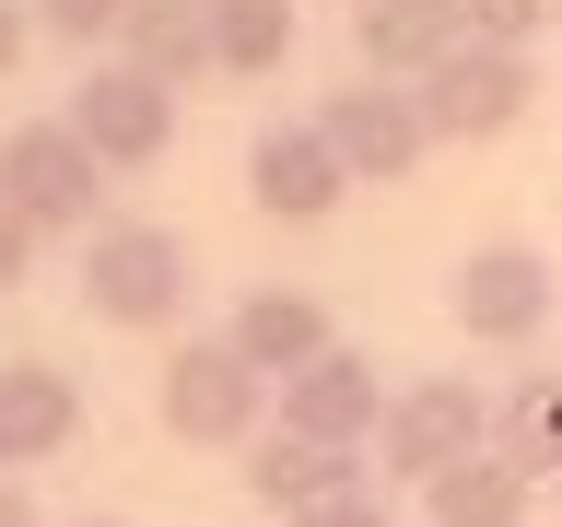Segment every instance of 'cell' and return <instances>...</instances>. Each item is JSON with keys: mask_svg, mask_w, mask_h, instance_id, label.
<instances>
[{"mask_svg": "<svg viewBox=\"0 0 562 527\" xmlns=\"http://www.w3.org/2000/svg\"><path fill=\"white\" fill-rule=\"evenodd\" d=\"M82 305L105 328H176L188 316V235L140 223V211H105L82 235Z\"/></svg>", "mask_w": 562, "mask_h": 527, "instance_id": "6da1fadb", "label": "cell"}, {"mask_svg": "<svg viewBox=\"0 0 562 527\" xmlns=\"http://www.w3.org/2000/svg\"><path fill=\"white\" fill-rule=\"evenodd\" d=\"M153 422H165L176 446H246L270 422V375L235 340H176L153 363Z\"/></svg>", "mask_w": 562, "mask_h": 527, "instance_id": "7a4b0ae2", "label": "cell"}, {"mask_svg": "<svg viewBox=\"0 0 562 527\" xmlns=\"http://www.w3.org/2000/svg\"><path fill=\"white\" fill-rule=\"evenodd\" d=\"M0 200L24 211L35 235H94V223H105V165H94V141L70 130V117H24V130H0Z\"/></svg>", "mask_w": 562, "mask_h": 527, "instance_id": "3957f363", "label": "cell"}, {"mask_svg": "<svg viewBox=\"0 0 562 527\" xmlns=\"http://www.w3.org/2000/svg\"><path fill=\"white\" fill-rule=\"evenodd\" d=\"M316 130H328V153L351 165V188H411L446 141H434V117H422L411 82H375V70H351L340 94L316 105Z\"/></svg>", "mask_w": 562, "mask_h": 527, "instance_id": "277c9868", "label": "cell"}, {"mask_svg": "<svg viewBox=\"0 0 562 527\" xmlns=\"http://www.w3.org/2000/svg\"><path fill=\"white\" fill-rule=\"evenodd\" d=\"M551 305H562V281H551V258H539L527 235H492V246H469V258L446 270V316L481 351H527L539 328H551Z\"/></svg>", "mask_w": 562, "mask_h": 527, "instance_id": "5b68a950", "label": "cell"}, {"mask_svg": "<svg viewBox=\"0 0 562 527\" xmlns=\"http://www.w3.org/2000/svg\"><path fill=\"white\" fill-rule=\"evenodd\" d=\"M411 94H422V117H434V141H457V153H469V141H504L527 105H539V59H527V47L469 35V47H446V59L422 70Z\"/></svg>", "mask_w": 562, "mask_h": 527, "instance_id": "8992f818", "label": "cell"}, {"mask_svg": "<svg viewBox=\"0 0 562 527\" xmlns=\"http://www.w3.org/2000/svg\"><path fill=\"white\" fill-rule=\"evenodd\" d=\"M59 117L94 141V165H105V176H140V165H165V153H176V82L130 70L117 47H105V59H82V82H70Z\"/></svg>", "mask_w": 562, "mask_h": 527, "instance_id": "52a82bcc", "label": "cell"}, {"mask_svg": "<svg viewBox=\"0 0 562 527\" xmlns=\"http://www.w3.org/2000/svg\"><path fill=\"white\" fill-rule=\"evenodd\" d=\"M492 446V399L469 375H411V386H386V422H375V469L386 481H434V469H457V457H481Z\"/></svg>", "mask_w": 562, "mask_h": 527, "instance_id": "ba28073f", "label": "cell"}, {"mask_svg": "<svg viewBox=\"0 0 562 527\" xmlns=\"http://www.w3.org/2000/svg\"><path fill=\"white\" fill-rule=\"evenodd\" d=\"M246 504H270V516H305V504H340V492H363V469H375V446H316V434H293V422H258L246 434Z\"/></svg>", "mask_w": 562, "mask_h": 527, "instance_id": "9c48e42d", "label": "cell"}, {"mask_svg": "<svg viewBox=\"0 0 562 527\" xmlns=\"http://www.w3.org/2000/svg\"><path fill=\"white\" fill-rule=\"evenodd\" d=\"M246 200L270 211V223H328V211L351 200V165L328 153L316 117H281V130L246 141Z\"/></svg>", "mask_w": 562, "mask_h": 527, "instance_id": "30bf717a", "label": "cell"}, {"mask_svg": "<svg viewBox=\"0 0 562 527\" xmlns=\"http://www.w3.org/2000/svg\"><path fill=\"white\" fill-rule=\"evenodd\" d=\"M281 422H293V434H316V446H375L386 386H375V363H363L351 340H328L305 375H281Z\"/></svg>", "mask_w": 562, "mask_h": 527, "instance_id": "8fae6325", "label": "cell"}, {"mask_svg": "<svg viewBox=\"0 0 562 527\" xmlns=\"http://www.w3.org/2000/svg\"><path fill=\"white\" fill-rule=\"evenodd\" d=\"M446 47H469V12L457 0H363L351 12V59L375 70V82H422Z\"/></svg>", "mask_w": 562, "mask_h": 527, "instance_id": "7c38bea8", "label": "cell"}, {"mask_svg": "<svg viewBox=\"0 0 562 527\" xmlns=\"http://www.w3.org/2000/svg\"><path fill=\"white\" fill-rule=\"evenodd\" d=\"M539 469H527V457H504V446H481V457H457V469H434V481H422V516L434 527H527L539 516Z\"/></svg>", "mask_w": 562, "mask_h": 527, "instance_id": "4fadbf2b", "label": "cell"}, {"mask_svg": "<svg viewBox=\"0 0 562 527\" xmlns=\"http://www.w3.org/2000/svg\"><path fill=\"white\" fill-rule=\"evenodd\" d=\"M223 340H235L246 363L281 386V375H305V363L340 340V328H328V305H316V293H293V281H258V293L235 305V328H223Z\"/></svg>", "mask_w": 562, "mask_h": 527, "instance_id": "5bb4252c", "label": "cell"}, {"mask_svg": "<svg viewBox=\"0 0 562 527\" xmlns=\"http://www.w3.org/2000/svg\"><path fill=\"white\" fill-rule=\"evenodd\" d=\"M82 434V386L59 363H0V469H35Z\"/></svg>", "mask_w": 562, "mask_h": 527, "instance_id": "9a60e30c", "label": "cell"}, {"mask_svg": "<svg viewBox=\"0 0 562 527\" xmlns=\"http://www.w3.org/2000/svg\"><path fill=\"white\" fill-rule=\"evenodd\" d=\"M117 59L188 94V82L211 70V0H140L130 24H117Z\"/></svg>", "mask_w": 562, "mask_h": 527, "instance_id": "2e32d148", "label": "cell"}, {"mask_svg": "<svg viewBox=\"0 0 562 527\" xmlns=\"http://www.w3.org/2000/svg\"><path fill=\"white\" fill-rule=\"evenodd\" d=\"M293 0H211V70L223 82H270L281 59H293Z\"/></svg>", "mask_w": 562, "mask_h": 527, "instance_id": "e0dca14e", "label": "cell"}, {"mask_svg": "<svg viewBox=\"0 0 562 527\" xmlns=\"http://www.w3.org/2000/svg\"><path fill=\"white\" fill-rule=\"evenodd\" d=\"M492 446L504 457H527L539 481L562 469V375H516L504 399H492Z\"/></svg>", "mask_w": 562, "mask_h": 527, "instance_id": "ac0fdd59", "label": "cell"}, {"mask_svg": "<svg viewBox=\"0 0 562 527\" xmlns=\"http://www.w3.org/2000/svg\"><path fill=\"white\" fill-rule=\"evenodd\" d=\"M130 12H140V0H35V35H59V47H82V59H105Z\"/></svg>", "mask_w": 562, "mask_h": 527, "instance_id": "d6986e66", "label": "cell"}, {"mask_svg": "<svg viewBox=\"0 0 562 527\" xmlns=\"http://www.w3.org/2000/svg\"><path fill=\"white\" fill-rule=\"evenodd\" d=\"M469 12V35H492V47H539L551 35V0H457Z\"/></svg>", "mask_w": 562, "mask_h": 527, "instance_id": "ffe728a7", "label": "cell"}, {"mask_svg": "<svg viewBox=\"0 0 562 527\" xmlns=\"http://www.w3.org/2000/svg\"><path fill=\"white\" fill-rule=\"evenodd\" d=\"M35 246H47V235H35L24 211L0 200V293H24V270H35Z\"/></svg>", "mask_w": 562, "mask_h": 527, "instance_id": "44dd1931", "label": "cell"}, {"mask_svg": "<svg viewBox=\"0 0 562 527\" xmlns=\"http://www.w3.org/2000/svg\"><path fill=\"white\" fill-rule=\"evenodd\" d=\"M281 527H386L375 492H340V504H305V516H281Z\"/></svg>", "mask_w": 562, "mask_h": 527, "instance_id": "7402d4cb", "label": "cell"}, {"mask_svg": "<svg viewBox=\"0 0 562 527\" xmlns=\"http://www.w3.org/2000/svg\"><path fill=\"white\" fill-rule=\"evenodd\" d=\"M24 47H35V12H24V0H0V82H12V59H24Z\"/></svg>", "mask_w": 562, "mask_h": 527, "instance_id": "603a6c76", "label": "cell"}, {"mask_svg": "<svg viewBox=\"0 0 562 527\" xmlns=\"http://www.w3.org/2000/svg\"><path fill=\"white\" fill-rule=\"evenodd\" d=\"M0 527H47V516H35V504H24V492H12V481H0Z\"/></svg>", "mask_w": 562, "mask_h": 527, "instance_id": "cb8c5ba5", "label": "cell"}, {"mask_svg": "<svg viewBox=\"0 0 562 527\" xmlns=\"http://www.w3.org/2000/svg\"><path fill=\"white\" fill-rule=\"evenodd\" d=\"M82 527H130V516H82Z\"/></svg>", "mask_w": 562, "mask_h": 527, "instance_id": "d4e9b609", "label": "cell"}, {"mask_svg": "<svg viewBox=\"0 0 562 527\" xmlns=\"http://www.w3.org/2000/svg\"><path fill=\"white\" fill-rule=\"evenodd\" d=\"M551 24H562V0H551Z\"/></svg>", "mask_w": 562, "mask_h": 527, "instance_id": "484cf974", "label": "cell"}, {"mask_svg": "<svg viewBox=\"0 0 562 527\" xmlns=\"http://www.w3.org/2000/svg\"><path fill=\"white\" fill-rule=\"evenodd\" d=\"M551 492H562V469H551Z\"/></svg>", "mask_w": 562, "mask_h": 527, "instance_id": "4316f807", "label": "cell"}, {"mask_svg": "<svg viewBox=\"0 0 562 527\" xmlns=\"http://www.w3.org/2000/svg\"><path fill=\"white\" fill-rule=\"evenodd\" d=\"M351 12H363V0H351Z\"/></svg>", "mask_w": 562, "mask_h": 527, "instance_id": "83f0119b", "label": "cell"}]
</instances>
